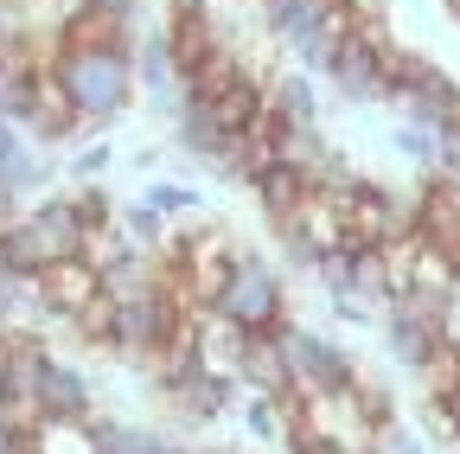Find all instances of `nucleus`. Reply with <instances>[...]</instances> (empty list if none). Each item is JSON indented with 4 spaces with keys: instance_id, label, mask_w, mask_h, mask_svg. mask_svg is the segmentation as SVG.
Here are the masks:
<instances>
[{
    "instance_id": "obj_26",
    "label": "nucleus",
    "mask_w": 460,
    "mask_h": 454,
    "mask_svg": "<svg viewBox=\"0 0 460 454\" xmlns=\"http://www.w3.org/2000/svg\"><path fill=\"white\" fill-rule=\"evenodd\" d=\"M71 205H77V218H84V231H102V224H115V211H122V199H115L102 180H96V186H71Z\"/></svg>"
},
{
    "instance_id": "obj_29",
    "label": "nucleus",
    "mask_w": 460,
    "mask_h": 454,
    "mask_svg": "<svg viewBox=\"0 0 460 454\" xmlns=\"http://www.w3.org/2000/svg\"><path fill=\"white\" fill-rule=\"evenodd\" d=\"M339 7L352 13V20H384V13H390V0H339Z\"/></svg>"
},
{
    "instance_id": "obj_11",
    "label": "nucleus",
    "mask_w": 460,
    "mask_h": 454,
    "mask_svg": "<svg viewBox=\"0 0 460 454\" xmlns=\"http://www.w3.org/2000/svg\"><path fill=\"white\" fill-rule=\"evenodd\" d=\"M166 410L180 416V423H192V429H211V423H224V416L243 410V378H211V371H199Z\"/></svg>"
},
{
    "instance_id": "obj_16",
    "label": "nucleus",
    "mask_w": 460,
    "mask_h": 454,
    "mask_svg": "<svg viewBox=\"0 0 460 454\" xmlns=\"http://www.w3.org/2000/svg\"><path fill=\"white\" fill-rule=\"evenodd\" d=\"M243 390L256 396H301L295 384H288V365H281V339L275 333H250V346H243V365H237Z\"/></svg>"
},
{
    "instance_id": "obj_27",
    "label": "nucleus",
    "mask_w": 460,
    "mask_h": 454,
    "mask_svg": "<svg viewBox=\"0 0 460 454\" xmlns=\"http://www.w3.org/2000/svg\"><path fill=\"white\" fill-rule=\"evenodd\" d=\"M390 147L416 166V174H435V129H416V122H396L390 129Z\"/></svg>"
},
{
    "instance_id": "obj_30",
    "label": "nucleus",
    "mask_w": 460,
    "mask_h": 454,
    "mask_svg": "<svg viewBox=\"0 0 460 454\" xmlns=\"http://www.w3.org/2000/svg\"><path fill=\"white\" fill-rule=\"evenodd\" d=\"M211 13V0H166V20H199Z\"/></svg>"
},
{
    "instance_id": "obj_19",
    "label": "nucleus",
    "mask_w": 460,
    "mask_h": 454,
    "mask_svg": "<svg viewBox=\"0 0 460 454\" xmlns=\"http://www.w3.org/2000/svg\"><path fill=\"white\" fill-rule=\"evenodd\" d=\"M115 224H122V237H128L141 256H166V244H172V224H166L147 199H128L122 211H115Z\"/></svg>"
},
{
    "instance_id": "obj_24",
    "label": "nucleus",
    "mask_w": 460,
    "mask_h": 454,
    "mask_svg": "<svg viewBox=\"0 0 460 454\" xmlns=\"http://www.w3.org/2000/svg\"><path fill=\"white\" fill-rule=\"evenodd\" d=\"M135 256V244L122 237V224H102V231H84V263L96 269V275H109V269H122Z\"/></svg>"
},
{
    "instance_id": "obj_13",
    "label": "nucleus",
    "mask_w": 460,
    "mask_h": 454,
    "mask_svg": "<svg viewBox=\"0 0 460 454\" xmlns=\"http://www.w3.org/2000/svg\"><path fill=\"white\" fill-rule=\"evenodd\" d=\"M269 116L281 129H326V102L307 71H269Z\"/></svg>"
},
{
    "instance_id": "obj_12",
    "label": "nucleus",
    "mask_w": 460,
    "mask_h": 454,
    "mask_svg": "<svg viewBox=\"0 0 460 454\" xmlns=\"http://www.w3.org/2000/svg\"><path fill=\"white\" fill-rule=\"evenodd\" d=\"M345 7L339 0H256V20H262V32L288 51V45H301L307 32H320L326 20H339Z\"/></svg>"
},
{
    "instance_id": "obj_14",
    "label": "nucleus",
    "mask_w": 460,
    "mask_h": 454,
    "mask_svg": "<svg viewBox=\"0 0 460 454\" xmlns=\"http://www.w3.org/2000/svg\"><path fill=\"white\" fill-rule=\"evenodd\" d=\"M192 333H199V371H211V378H237L250 333L230 326L217 307H192Z\"/></svg>"
},
{
    "instance_id": "obj_18",
    "label": "nucleus",
    "mask_w": 460,
    "mask_h": 454,
    "mask_svg": "<svg viewBox=\"0 0 460 454\" xmlns=\"http://www.w3.org/2000/svg\"><path fill=\"white\" fill-rule=\"evenodd\" d=\"M243 429H250V441H262V448H281V435H288V423L301 416V396H256V390H243Z\"/></svg>"
},
{
    "instance_id": "obj_32",
    "label": "nucleus",
    "mask_w": 460,
    "mask_h": 454,
    "mask_svg": "<svg viewBox=\"0 0 460 454\" xmlns=\"http://www.w3.org/2000/svg\"><path fill=\"white\" fill-rule=\"evenodd\" d=\"M0 339H13V333H7V320H0Z\"/></svg>"
},
{
    "instance_id": "obj_21",
    "label": "nucleus",
    "mask_w": 460,
    "mask_h": 454,
    "mask_svg": "<svg viewBox=\"0 0 460 454\" xmlns=\"http://www.w3.org/2000/svg\"><path fill=\"white\" fill-rule=\"evenodd\" d=\"M141 199H147L166 224H180V218H205V192H199V186H186V180H154Z\"/></svg>"
},
{
    "instance_id": "obj_2",
    "label": "nucleus",
    "mask_w": 460,
    "mask_h": 454,
    "mask_svg": "<svg viewBox=\"0 0 460 454\" xmlns=\"http://www.w3.org/2000/svg\"><path fill=\"white\" fill-rule=\"evenodd\" d=\"M217 314L243 333H275L288 320V269L275 256H262L256 244H243V256L230 263V281L217 295Z\"/></svg>"
},
{
    "instance_id": "obj_9",
    "label": "nucleus",
    "mask_w": 460,
    "mask_h": 454,
    "mask_svg": "<svg viewBox=\"0 0 460 454\" xmlns=\"http://www.w3.org/2000/svg\"><path fill=\"white\" fill-rule=\"evenodd\" d=\"M96 416V378L77 359H51L39 396H32V423H90Z\"/></svg>"
},
{
    "instance_id": "obj_4",
    "label": "nucleus",
    "mask_w": 460,
    "mask_h": 454,
    "mask_svg": "<svg viewBox=\"0 0 460 454\" xmlns=\"http://www.w3.org/2000/svg\"><path fill=\"white\" fill-rule=\"evenodd\" d=\"M390 58H396V39L384 20H358L352 39H345V51L332 58L326 84L339 102H352V109H377L390 102Z\"/></svg>"
},
{
    "instance_id": "obj_1",
    "label": "nucleus",
    "mask_w": 460,
    "mask_h": 454,
    "mask_svg": "<svg viewBox=\"0 0 460 454\" xmlns=\"http://www.w3.org/2000/svg\"><path fill=\"white\" fill-rule=\"evenodd\" d=\"M51 77L65 84V96H71V109L84 116L90 135H109L141 102L135 39H58L51 45Z\"/></svg>"
},
{
    "instance_id": "obj_15",
    "label": "nucleus",
    "mask_w": 460,
    "mask_h": 454,
    "mask_svg": "<svg viewBox=\"0 0 460 454\" xmlns=\"http://www.w3.org/2000/svg\"><path fill=\"white\" fill-rule=\"evenodd\" d=\"M172 147H180L192 166H205V174H211V166L230 154V135L211 122V109L205 102H192L186 96V109H180V122H172Z\"/></svg>"
},
{
    "instance_id": "obj_22",
    "label": "nucleus",
    "mask_w": 460,
    "mask_h": 454,
    "mask_svg": "<svg viewBox=\"0 0 460 454\" xmlns=\"http://www.w3.org/2000/svg\"><path fill=\"white\" fill-rule=\"evenodd\" d=\"M109 166H115V141H109V135H84V141L71 147L65 180H71V186H96V180L109 174Z\"/></svg>"
},
{
    "instance_id": "obj_6",
    "label": "nucleus",
    "mask_w": 460,
    "mask_h": 454,
    "mask_svg": "<svg viewBox=\"0 0 460 454\" xmlns=\"http://www.w3.org/2000/svg\"><path fill=\"white\" fill-rule=\"evenodd\" d=\"M275 244H281V269H307V275H314V263H320V256L352 250V244H345L339 211L326 205V192H307L295 218H281V224H275Z\"/></svg>"
},
{
    "instance_id": "obj_5",
    "label": "nucleus",
    "mask_w": 460,
    "mask_h": 454,
    "mask_svg": "<svg viewBox=\"0 0 460 454\" xmlns=\"http://www.w3.org/2000/svg\"><path fill=\"white\" fill-rule=\"evenodd\" d=\"M13 231H20L26 263H32V269H51V263L84 256V218H77L71 192H45V199H32V205L20 211Z\"/></svg>"
},
{
    "instance_id": "obj_3",
    "label": "nucleus",
    "mask_w": 460,
    "mask_h": 454,
    "mask_svg": "<svg viewBox=\"0 0 460 454\" xmlns=\"http://www.w3.org/2000/svg\"><path fill=\"white\" fill-rule=\"evenodd\" d=\"M275 339H281L288 384H295L301 396H326V390H352V384H358V359L345 352L332 333H320V326H307V320L288 314V320L275 326Z\"/></svg>"
},
{
    "instance_id": "obj_10",
    "label": "nucleus",
    "mask_w": 460,
    "mask_h": 454,
    "mask_svg": "<svg viewBox=\"0 0 460 454\" xmlns=\"http://www.w3.org/2000/svg\"><path fill=\"white\" fill-rule=\"evenodd\" d=\"M39 301H45V314H51L58 326H71L90 301H102V275H96L84 256L51 263V269H39Z\"/></svg>"
},
{
    "instance_id": "obj_23",
    "label": "nucleus",
    "mask_w": 460,
    "mask_h": 454,
    "mask_svg": "<svg viewBox=\"0 0 460 454\" xmlns=\"http://www.w3.org/2000/svg\"><path fill=\"white\" fill-rule=\"evenodd\" d=\"M416 435L429 441V448H460V416H454V404H447V396H429L422 390V404H416Z\"/></svg>"
},
{
    "instance_id": "obj_28",
    "label": "nucleus",
    "mask_w": 460,
    "mask_h": 454,
    "mask_svg": "<svg viewBox=\"0 0 460 454\" xmlns=\"http://www.w3.org/2000/svg\"><path fill=\"white\" fill-rule=\"evenodd\" d=\"M377 441H384V454H435V448H429V441H422L416 429H402V423H390V429H384Z\"/></svg>"
},
{
    "instance_id": "obj_31",
    "label": "nucleus",
    "mask_w": 460,
    "mask_h": 454,
    "mask_svg": "<svg viewBox=\"0 0 460 454\" xmlns=\"http://www.w3.org/2000/svg\"><path fill=\"white\" fill-rule=\"evenodd\" d=\"M20 7H32V13H39V7H45V0H20Z\"/></svg>"
},
{
    "instance_id": "obj_17",
    "label": "nucleus",
    "mask_w": 460,
    "mask_h": 454,
    "mask_svg": "<svg viewBox=\"0 0 460 454\" xmlns=\"http://www.w3.org/2000/svg\"><path fill=\"white\" fill-rule=\"evenodd\" d=\"M307 192H314V186L295 174V166H269V174H256V180H250V199H256V211H262L269 231H275L281 218H295Z\"/></svg>"
},
{
    "instance_id": "obj_7",
    "label": "nucleus",
    "mask_w": 460,
    "mask_h": 454,
    "mask_svg": "<svg viewBox=\"0 0 460 454\" xmlns=\"http://www.w3.org/2000/svg\"><path fill=\"white\" fill-rule=\"evenodd\" d=\"M135 77H141V102L154 109V122H180L186 109V84H180V58H172L166 26H141L135 32Z\"/></svg>"
},
{
    "instance_id": "obj_8",
    "label": "nucleus",
    "mask_w": 460,
    "mask_h": 454,
    "mask_svg": "<svg viewBox=\"0 0 460 454\" xmlns=\"http://www.w3.org/2000/svg\"><path fill=\"white\" fill-rule=\"evenodd\" d=\"M377 333H384L390 365H402L410 378H422V371L435 365V352L454 339V326H447V320H422V314H410V307H390V314L377 320Z\"/></svg>"
},
{
    "instance_id": "obj_20",
    "label": "nucleus",
    "mask_w": 460,
    "mask_h": 454,
    "mask_svg": "<svg viewBox=\"0 0 460 454\" xmlns=\"http://www.w3.org/2000/svg\"><path fill=\"white\" fill-rule=\"evenodd\" d=\"M26 448L32 454H96V435H90V423H32Z\"/></svg>"
},
{
    "instance_id": "obj_25",
    "label": "nucleus",
    "mask_w": 460,
    "mask_h": 454,
    "mask_svg": "<svg viewBox=\"0 0 460 454\" xmlns=\"http://www.w3.org/2000/svg\"><path fill=\"white\" fill-rule=\"evenodd\" d=\"M71 13H84L109 32H128V39L141 32V0H71Z\"/></svg>"
}]
</instances>
